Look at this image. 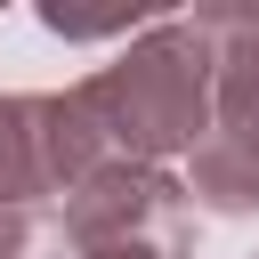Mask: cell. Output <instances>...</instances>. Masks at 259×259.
Segmentation results:
<instances>
[{
  "label": "cell",
  "instance_id": "6da1fadb",
  "mask_svg": "<svg viewBox=\"0 0 259 259\" xmlns=\"http://www.w3.org/2000/svg\"><path fill=\"white\" fill-rule=\"evenodd\" d=\"M81 89H89V105H97L121 162H170V154H194L219 130V57H210L194 16L146 24Z\"/></svg>",
  "mask_w": 259,
  "mask_h": 259
},
{
  "label": "cell",
  "instance_id": "7a4b0ae2",
  "mask_svg": "<svg viewBox=\"0 0 259 259\" xmlns=\"http://www.w3.org/2000/svg\"><path fill=\"white\" fill-rule=\"evenodd\" d=\"M57 227L73 243V259H89V251H162V259H186L194 251L186 178H170L162 162H121V154L57 202Z\"/></svg>",
  "mask_w": 259,
  "mask_h": 259
},
{
  "label": "cell",
  "instance_id": "3957f363",
  "mask_svg": "<svg viewBox=\"0 0 259 259\" xmlns=\"http://www.w3.org/2000/svg\"><path fill=\"white\" fill-rule=\"evenodd\" d=\"M210 57H219V138L259 154V0L243 8H194Z\"/></svg>",
  "mask_w": 259,
  "mask_h": 259
},
{
  "label": "cell",
  "instance_id": "277c9868",
  "mask_svg": "<svg viewBox=\"0 0 259 259\" xmlns=\"http://www.w3.org/2000/svg\"><path fill=\"white\" fill-rule=\"evenodd\" d=\"M57 194L49 146H40V97H0V219Z\"/></svg>",
  "mask_w": 259,
  "mask_h": 259
},
{
  "label": "cell",
  "instance_id": "5b68a950",
  "mask_svg": "<svg viewBox=\"0 0 259 259\" xmlns=\"http://www.w3.org/2000/svg\"><path fill=\"white\" fill-rule=\"evenodd\" d=\"M186 194L210 202V210H259V154L210 130V138L186 154Z\"/></svg>",
  "mask_w": 259,
  "mask_h": 259
},
{
  "label": "cell",
  "instance_id": "8992f818",
  "mask_svg": "<svg viewBox=\"0 0 259 259\" xmlns=\"http://www.w3.org/2000/svg\"><path fill=\"white\" fill-rule=\"evenodd\" d=\"M0 259H65V227L49 210H8L0 219Z\"/></svg>",
  "mask_w": 259,
  "mask_h": 259
},
{
  "label": "cell",
  "instance_id": "52a82bcc",
  "mask_svg": "<svg viewBox=\"0 0 259 259\" xmlns=\"http://www.w3.org/2000/svg\"><path fill=\"white\" fill-rule=\"evenodd\" d=\"M89 259H162V251H89Z\"/></svg>",
  "mask_w": 259,
  "mask_h": 259
}]
</instances>
